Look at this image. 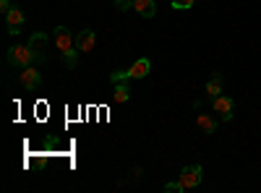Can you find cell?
Wrapping results in <instances>:
<instances>
[{
	"label": "cell",
	"instance_id": "16",
	"mask_svg": "<svg viewBox=\"0 0 261 193\" xmlns=\"http://www.w3.org/2000/svg\"><path fill=\"white\" fill-rule=\"evenodd\" d=\"M165 190H167V193H183L180 183H167V185H165Z\"/></svg>",
	"mask_w": 261,
	"mask_h": 193
},
{
	"label": "cell",
	"instance_id": "6",
	"mask_svg": "<svg viewBox=\"0 0 261 193\" xmlns=\"http://www.w3.org/2000/svg\"><path fill=\"white\" fill-rule=\"evenodd\" d=\"M94 45H97V34H94V29H81V32L76 34V47H79L81 52H92Z\"/></svg>",
	"mask_w": 261,
	"mask_h": 193
},
{
	"label": "cell",
	"instance_id": "4",
	"mask_svg": "<svg viewBox=\"0 0 261 193\" xmlns=\"http://www.w3.org/2000/svg\"><path fill=\"white\" fill-rule=\"evenodd\" d=\"M18 84H21V87H24L27 92H37V87L42 84V73L37 71V66L21 68V73H18Z\"/></svg>",
	"mask_w": 261,
	"mask_h": 193
},
{
	"label": "cell",
	"instance_id": "8",
	"mask_svg": "<svg viewBox=\"0 0 261 193\" xmlns=\"http://www.w3.org/2000/svg\"><path fill=\"white\" fill-rule=\"evenodd\" d=\"M6 21H8V32H11V34H18L21 26H24V21H27V16H24V11H21V8L13 6V8L6 13Z\"/></svg>",
	"mask_w": 261,
	"mask_h": 193
},
{
	"label": "cell",
	"instance_id": "9",
	"mask_svg": "<svg viewBox=\"0 0 261 193\" xmlns=\"http://www.w3.org/2000/svg\"><path fill=\"white\" fill-rule=\"evenodd\" d=\"M134 11L141 13L144 18H151L157 13V3H154V0H134Z\"/></svg>",
	"mask_w": 261,
	"mask_h": 193
},
{
	"label": "cell",
	"instance_id": "17",
	"mask_svg": "<svg viewBox=\"0 0 261 193\" xmlns=\"http://www.w3.org/2000/svg\"><path fill=\"white\" fill-rule=\"evenodd\" d=\"M11 8H13V3H11V0H0V13H3V16H6Z\"/></svg>",
	"mask_w": 261,
	"mask_h": 193
},
{
	"label": "cell",
	"instance_id": "5",
	"mask_svg": "<svg viewBox=\"0 0 261 193\" xmlns=\"http://www.w3.org/2000/svg\"><path fill=\"white\" fill-rule=\"evenodd\" d=\"M212 107H214V113L220 115L222 120H232V99L220 94V97H214L212 99Z\"/></svg>",
	"mask_w": 261,
	"mask_h": 193
},
{
	"label": "cell",
	"instance_id": "15",
	"mask_svg": "<svg viewBox=\"0 0 261 193\" xmlns=\"http://www.w3.org/2000/svg\"><path fill=\"white\" fill-rule=\"evenodd\" d=\"M115 8L123 13V11H130L134 8V0H115Z\"/></svg>",
	"mask_w": 261,
	"mask_h": 193
},
{
	"label": "cell",
	"instance_id": "1",
	"mask_svg": "<svg viewBox=\"0 0 261 193\" xmlns=\"http://www.w3.org/2000/svg\"><path fill=\"white\" fill-rule=\"evenodd\" d=\"M53 39H55V47H58V52L63 55V60H65V66L68 68H76V60H79V47H76V34L68 29V26H58L55 29V34H53Z\"/></svg>",
	"mask_w": 261,
	"mask_h": 193
},
{
	"label": "cell",
	"instance_id": "14",
	"mask_svg": "<svg viewBox=\"0 0 261 193\" xmlns=\"http://www.w3.org/2000/svg\"><path fill=\"white\" fill-rule=\"evenodd\" d=\"M45 42H47V37H45V34H34L29 45H32V47L37 50V47H42V45H45Z\"/></svg>",
	"mask_w": 261,
	"mask_h": 193
},
{
	"label": "cell",
	"instance_id": "10",
	"mask_svg": "<svg viewBox=\"0 0 261 193\" xmlns=\"http://www.w3.org/2000/svg\"><path fill=\"white\" fill-rule=\"evenodd\" d=\"M222 94V76L220 73H212V78H209V84H206V97H220Z\"/></svg>",
	"mask_w": 261,
	"mask_h": 193
},
{
	"label": "cell",
	"instance_id": "12",
	"mask_svg": "<svg viewBox=\"0 0 261 193\" xmlns=\"http://www.w3.org/2000/svg\"><path fill=\"white\" fill-rule=\"evenodd\" d=\"M196 123H199V128L204 133H214V128H217V120L212 115H206V113H201L199 118H196Z\"/></svg>",
	"mask_w": 261,
	"mask_h": 193
},
{
	"label": "cell",
	"instance_id": "2",
	"mask_svg": "<svg viewBox=\"0 0 261 193\" xmlns=\"http://www.w3.org/2000/svg\"><path fill=\"white\" fill-rule=\"evenodd\" d=\"M6 60L13 68H27V66H34V60H42V55L32 45H16V47H8Z\"/></svg>",
	"mask_w": 261,
	"mask_h": 193
},
{
	"label": "cell",
	"instance_id": "3",
	"mask_svg": "<svg viewBox=\"0 0 261 193\" xmlns=\"http://www.w3.org/2000/svg\"><path fill=\"white\" fill-rule=\"evenodd\" d=\"M201 180H204V170H201V164H188V167H183V173H180V178H178V183H180L183 190L199 188Z\"/></svg>",
	"mask_w": 261,
	"mask_h": 193
},
{
	"label": "cell",
	"instance_id": "11",
	"mask_svg": "<svg viewBox=\"0 0 261 193\" xmlns=\"http://www.w3.org/2000/svg\"><path fill=\"white\" fill-rule=\"evenodd\" d=\"M128 99H130V87H125L123 81L115 84V89H113V102L123 104V102H128Z\"/></svg>",
	"mask_w": 261,
	"mask_h": 193
},
{
	"label": "cell",
	"instance_id": "7",
	"mask_svg": "<svg viewBox=\"0 0 261 193\" xmlns=\"http://www.w3.org/2000/svg\"><path fill=\"white\" fill-rule=\"evenodd\" d=\"M151 71V60L149 58H139L130 68H125V78H146Z\"/></svg>",
	"mask_w": 261,
	"mask_h": 193
},
{
	"label": "cell",
	"instance_id": "13",
	"mask_svg": "<svg viewBox=\"0 0 261 193\" xmlns=\"http://www.w3.org/2000/svg\"><path fill=\"white\" fill-rule=\"evenodd\" d=\"M193 3L196 0H172V8L175 11H188V8H193Z\"/></svg>",
	"mask_w": 261,
	"mask_h": 193
}]
</instances>
